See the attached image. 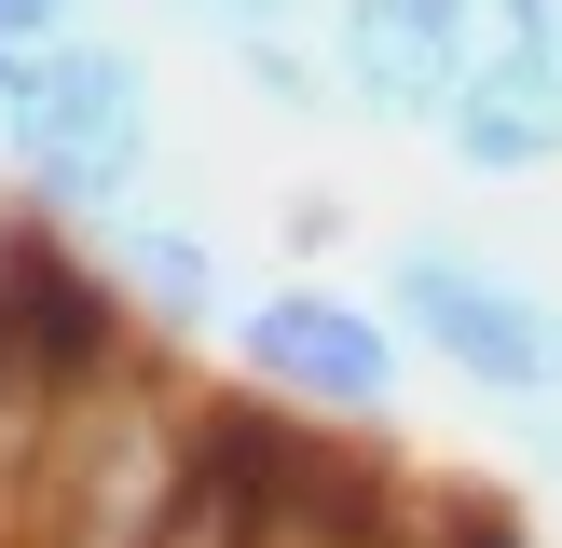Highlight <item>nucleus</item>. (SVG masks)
Segmentation results:
<instances>
[{
	"mask_svg": "<svg viewBox=\"0 0 562 548\" xmlns=\"http://www.w3.org/2000/svg\"><path fill=\"white\" fill-rule=\"evenodd\" d=\"M151 151H165V110H151V55H137V42L82 27V42L0 69V164L27 179L42 219H110V206H137Z\"/></svg>",
	"mask_w": 562,
	"mask_h": 548,
	"instance_id": "nucleus-1",
	"label": "nucleus"
},
{
	"mask_svg": "<svg viewBox=\"0 0 562 548\" xmlns=\"http://www.w3.org/2000/svg\"><path fill=\"white\" fill-rule=\"evenodd\" d=\"M371 301L398 316V343L439 356L453 384H481V398H508V411H549V384H562V316L521 288L508 261H481V247H453V233H398Z\"/></svg>",
	"mask_w": 562,
	"mask_h": 548,
	"instance_id": "nucleus-2",
	"label": "nucleus"
},
{
	"mask_svg": "<svg viewBox=\"0 0 562 548\" xmlns=\"http://www.w3.org/2000/svg\"><path fill=\"white\" fill-rule=\"evenodd\" d=\"M234 370L261 384V398L316 411V425H384L398 384H412V343H398L384 301L329 288V274H289V288H261L234 316Z\"/></svg>",
	"mask_w": 562,
	"mask_h": 548,
	"instance_id": "nucleus-3",
	"label": "nucleus"
},
{
	"mask_svg": "<svg viewBox=\"0 0 562 548\" xmlns=\"http://www.w3.org/2000/svg\"><path fill=\"white\" fill-rule=\"evenodd\" d=\"M316 42H329V82H344L357 124L439 137L467 69H481V0H329Z\"/></svg>",
	"mask_w": 562,
	"mask_h": 548,
	"instance_id": "nucleus-4",
	"label": "nucleus"
},
{
	"mask_svg": "<svg viewBox=\"0 0 562 548\" xmlns=\"http://www.w3.org/2000/svg\"><path fill=\"white\" fill-rule=\"evenodd\" d=\"M439 151H453L467 179H549V164H562V55H536V42H481V69H467Z\"/></svg>",
	"mask_w": 562,
	"mask_h": 548,
	"instance_id": "nucleus-5",
	"label": "nucleus"
},
{
	"mask_svg": "<svg viewBox=\"0 0 562 548\" xmlns=\"http://www.w3.org/2000/svg\"><path fill=\"white\" fill-rule=\"evenodd\" d=\"M82 233H97V274H110L124 316H151V329H206V316H220V247L192 233V219L110 206V219H82Z\"/></svg>",
	"mask_w": 562,
	"mask_h": 548,
	"instance_id": "nucleus-6",
	"label": "nucleus"
},
{
	"mask_svg": "<svg viewBox=\"0 0 562 548\" xmlns=\"http://www.w3.org/2000/svg\"><path fill=\"white\" fill-rule=\"evenodd\" d=\"M274 521H289V453H261L247 425H220L151 548H274Z\"/></svg>",
	"mask_w": 562,
	"mask_h": 548,
	"instance_id": "nucleus-7",
	"label": "nucleus"
},
{
	"mask_svg": "<svg viewBox=\"0 0 562 548\" xmlns=\"http://www.w3.org/2000/svg\"><path fill=\"white\" fill-rule=\"evenodd\" d=\"M234 82L274 110V124H329V110H344V82H329V42H302V27H289V42H234Z\"/></svg>",
	"mask_w": 562,
	"mask_h": 548,
	"instance_id": "nucleus-8",
	"label": "nucleus"
},
{
	"mask_svg": "<svg viewBox=\"0 0 562 548\" xmlns=\"http://www.w3.org/2000/svg\"><path fill=\"white\" fill-rule=\"evenodd\" d=\"M165 14H192L220 55H234V42H289V27H302V14H329V0H165Z\"/></svg>",
	"mask_w": 562,
	"mask_h": 548,
	"instance_id": "nucleus-9",
	"label": "nucleus"
},
{
	"mask_svg": "<svg viewBox=\"0 0 562 548\" xmlns=\"http://www.w3.org/2000/svg\"><path fill=\"white\" fill-rule=\"evenodd\" d=\"M82 42V0H0V55H55Z\"/></svg>",
	"mask_w": 562,
	"mask_h": 548,
	"instance_id": "nucleus-10",
	"label": "nucleus"
},
{
	"mask_svg": "<svg viewBox=\"0 0 562 548\" xmlns=\"http://www.w3.org/2000/svg\"><path fill=\"white\" fill-rule=\"evenodd\" d=\"M274 548H384V535H357V521H316V507H289V521H274Z\"/></svg>",
	"mask_w": 562,
	"mask_h": 548,
	"instance_id": "nucleus-11",
	"label": "nucleus"
},
{
	"mask_svg": "<svg viewBox=\"0 0 562 548\" xmlns=\"http://www.w3.org/2000/svg\"><path fill=\"white\" fill-rule=\"evenodd\" d=\"M521 438H536V466L562 480V411H521Z\"/></svg>",
	"mask_w": 562,
	"mask_h": 548,
	"instance_id": "nucleus-12",
	"label": "nucleus"
}]
</instances>
